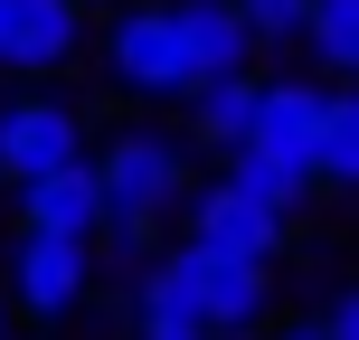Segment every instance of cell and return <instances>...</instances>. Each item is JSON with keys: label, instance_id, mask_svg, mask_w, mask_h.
Listing matches in <instances>:
<instances>
[{"label": "cell", "instance_id": "cell-20", "mask_svg": "<svg viewBox=\"0 0 359 340\" xmlns=\"http://www.w3.org/2000/svg\"><path fill=\"white\" fill-rule=\"evenodd\" d=\"M0 189H10V179H0Z\"/></svg>", "mask_w": 359, "mask_h": 340}, {"label": "cell", "instance_id": "cell-8", "mask_svg": "<svg viewBox=\"0 0 359 340\" xmlns=\"http://www.w3.org/2000/svg\"><path fill=\"white\" fill-rule=\"evenodd\" d=\"M180 227H189V246L255 255V265H274V246H284V217L255 208V198H246V189H227V179H208V189L180 198Z\"/></svg>", "mask_w": 359, "mask_h": 340}, {"label": "cell", "instance_id": "cell-1", "mask_svg": "<svg viewBox=\"0 0 359 340\" xmlns=\"http://www.w3.org/2000/svg\"><path fill=\"white\" fill-rule=\"evenodd\" d=\"M86 170H95V198H104V236L123 246V265H133V246H142L161 217H180V198L198 189V170H189V142L161 123H123L104 151H86Z\"/></svg>", "mask_w": 359, "mask_h": 340}, {"label": "cell", "instance_id": "cell-9", "mask_svg": "<svg viewBox=\"0 0 359 340\" xmlns=\"http://www.w3.org/2000/svg\"><path fill=\"white\" fill-rule=\"evenodd\" d=\"M161 10H170V38H180V67H189V95L208 86V76H246L255 57H265L227 0H161Z\"/></svg>", "mask_w": 359, "mask_h": 340}, {"label": "cell", "instance_id": "cell-14", "mask_svg": "<svg viewBox=\"0 0 359 340\" xmlns=\"http://www.w3.org/2000/svg\"><path fill=\"white\" fill-rule=\"evenodd\" d=\"M312 179H322V189H359V86L322 104V132H312Z\"/></svg>", "mask_w": 359, "mask_h": 340}, {"label": "cell", "instance_id": "cell-15", "mask_svg": "<svg viewBox=\"0 0 359 340\" xmlns=\"http://www.w3.org/2000/svg\"><path fill=\"white\" fill-rule=\"evenodd\" d=\"M227 10L246 19V38H255V48H284V38H303L312 0H227Z\"/></svg>", "mask_w": 359, "mask_h": 340}, {"label": "cell", "instance_id": "cell-5", "mask_svg": "<svg viewBox=\"0 0 359 340\" xmlns=\"http://www.w3.org/2000/svg\"><path fill=\"white\" fill-rule=\"evenodd\" d=\"M104 67H114V86L151 95V104H189V67H180V38H170L161 0H151V10H123L104 29Z\"/></svg>", "mask_w": 359, "mask_h": 340}, {"label": "cell", "instance_id": "cell-18", "mask_svg": "<svg viewBox=\"0 0 359 340\" xmlns=\"http://www.w3.org/2000/svg\"><path fill=\"white\" fill-rule=\"evenodd\" d=\"M0 340H10V293H0Z\"/></svg>", "mask_w": 359, "mask_h": 340}, {"label": "cell", "instance_id": "cell-4", "mask_svg": "<svg viewBox=\"0 0 359 340\" xmlns=\"http://www.w3.org/2000/svg\"><path fill=\"white\" fill-rule=\"evenodd\" d=\"M86 114L67 95H10L0 104V179H38V170H76L86 161Z\"/></svg>", "mask_w": 359, "mask_h": 340}, {"label": "cell", "instance_id": "cell-12", "mask_svg": "<svg viewBox=\"0 0 359 340\" xmlns=\"http://www.w3.org/2000/svg\"><path fill=\"white\" fill-rule=\"evenodd\" d=\"M246 114H255V67H246V76H208V86L189 95L198 151H236V142H246Z\"/></svg>", "mask_w": 359, "mask_h": 340}, {"label": "cell", "instance_id": "cell-17", "mask_svg": "<svg viewBox=\"0 0 359 340\" xmlns=\"http://www.w3.org/2000/svg\"><path fill=\"white\" fill-rule=\"evenodd\" d=\"M255 340H322V322H284V331H255Z\"/></svg>", "mask_w": 359, "mask_h": 340}, {"label": "cell", "instance_id": "cell-13", "mask_svg": "<svg viewBox=\"0 0 359 340\" xmlns=\"http://www.w3.org/2000/svg\"><path fill=\"white\" fill-rule=\"evenodd\" d=\"M303 48L322 67V86H359V0H312Z\"/></svg>", "mask_w": 359, "mask_h": 340}, {"label": "cell", "instance_id": "cell-3", "mask_svg": "<svg viewBox=\"0 0 359 340\" xmlns=\"http://www.w3.org/2000/svg\"><path fill=\"white\" fill-rule=\"evenodd\" d=\"M10 312L19 322H67L76 303L95 293V246H76V236H10Z\"/></svg>", "mask_w": 359, "mask_h": 340}, {"label": "cell", "instance_id": "cell-11", "mask_svg": "<svg viewBox=\"0 0 359 340\" xmlns=\"http://www.w3.org/2000/svg\"><path fill=\"white\" fill-rule=\"evenodd\" d=\"M217 161H227V170H217L227 189H246L255 208H274L284 227H293V217L312 208V189H322L312 170H284V161H265V151H246V142H236V151H217Z\"/></svg>", "mask_w": 359, "mask_h": 340}, {"label": "cell", "instance_id": "cell-2", "mask_svg": "<svg viewBox=\"0 0 359 340\" xmlns=\"http://www.w3.org/2000/svg\"><path fill=\"white\" fill-rule=\"evenodd\" d=\"M161 274L180 284V303H189L208 331H265L274 322V265H255V255L180 246V255H161Z\"/></svg>", "mask_w": 359, "mask_h": 340}, {"label": "cell", "instance_id": "cell-16", "mask_svg": "<svg viewBox=\"0 0 359 340\" xmlns=\"http://www.w3.org/2000/svg\"><path fill=\"white\" fill-rule=\"evenodd\" d=\"M322 340H359V284H341L322 303Z\"/></svg>", "mask_w": 359, "mask_h": 340}, {"label": "cell", "instance_id": "cell-10", "mask_svg": "<svg viewBox=\"0 0 359 340\" xmlns=\"http://www.w3.org/2000/svg\"><path fill=\"white\" fill-rule=\"evenodd\" d=\"M19 189V227L29 236H76V246H95L104 236V198H95V170H38V179H10Z\"/></svg>", "mask_w": 359, "mask_h": 340}, {"label": "cell", "instance_id": "cell-6", "mask_svg": "<svg viewBox=\"0 0 359 340\" xmlns=\"http://www.w3.org/2000/svg\"><path fill=\"white\" fill-rule=\"evenodd\" d=\"M322 104L331 86L322 76H255V114H246V151L284 170H312V132H322Z\"/></svg>", "mask_w": 359, "mask_h": 340}, {"label": "cell", "instance_id": "cell-7", "mask_svg": "<svg viewBox=\"0 0 359 340\" xmlns=\"http://www.w3.org/2000/svg\"><path fill=\"white\" fill-rule=\"evenodd\" d=\"M86 48V10L76 0H0V67L10 76H57Z\"/></svg>", "mask_w": 359, "mask_h": 340}, {"label": "cell", "instance_id": "cell-19", "mask_svg": "<svg viewBox=\"0 0 359 340\" xmlns=\"http://www.w3.org/2000/svg\"><path fill=\"white\" fill-rule=\"evenodd\" d=\"M76 10H114V0H76Z\"/></svg>", "mask_w": 359, "mask_h": 340}]
</instances>
